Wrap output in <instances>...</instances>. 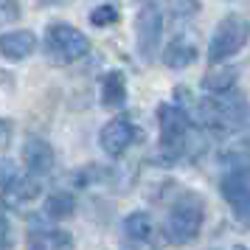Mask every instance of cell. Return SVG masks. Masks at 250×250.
I'll return each instance as SVG.
<instances>
[{
  "label": "cell",
  "instance_id": "obj_7",
  "mask_svg": "<svg viewBox=\"0 0 250 250\" xmlns=\"http://www.w3.org/2000/svg\"><path fill=\"white\" fill-rule=\"evenodd\" d=\"M138 138V129L132 126V121H126V118H113V121H107V124L102 126V135H99V141H102V149L110 155V158H118V155H124L126 149L135 144Z\"/></svg>",
  "mask_w": 250,
  "mask_h": 250
},
{
  "label": "cell",
  "instance_id": "obj_6",
  "mask_svg": "<svg viewBox=\"0 0 250 250\" xmlns=\"http://www.w3.org/2000/svg\"><path fill=\"white\" fill-rule=\"evenodd\" d=\"M219 191L225 197L228 208L233 211L236 222L245 230L250 228V174L248 171H228L222 183H219Z\"/></svg>",
  "mask_w": 250,
  "mask_h": 250
},
{
  "label": "cell",
  "instance_id": "obj_4",
  "mask_svg": "<svg viewBox=\"0 0 250 250\" xmlns=\"http://www.w3.org/2000/svg\"><path fill=\"white\" fill-rule=\"evenodd\" d=\"M248 37H250V25L245 17H239V14L222 17L214 37H211V45H208V62L219 68L225 59H230L248 45Z\"/></svg>",
  "mask_w": 250,
  "mask_h": 250
},
{
  "label": "cell",
  "instance_id": "obj_11",
  "mask_svg": "<svg viewBox=\"0 0 250 250\" xmlns=\"http://www.w3.org/2000/svg\"><path fill=\"white\" fill-rule=\"evenodd\" d=\"M37 51V34L34 31H9V34H0V57L9 59V62H20V59L31 57Z\"/></svg>",
  "mask_w": 250,
  "mask_h": 250
},
{
  "label": "cell",
  "instance_id": "obj_9",
  "mask_svg": "<svg viewBox=\"0 0 250 250\" xmlns=\"http://www.w3.org/2000/svg\"><path fill=\"white\" fill-rule=\"evenodd\" d=\"M194 59H197V37L188 34V31L174 34L169 42H166V48H163V65L171 68V70L188 68Z\"/></svg>",
  "mask_w": 250,
  "mask_h": 250
},
{
  "label": "cell",
  "instance_id": "obj_23",
  "mask_svg": "<svg viewBox=\"0 0 250 250\" xmlns=\"http://www.w3.org/2000/svg\"><path fill=\"white\" fill-rule=\"evenodd\" d=\"M233 250H250V248H245V245H236V248H233Z\"/></svg>",
  "mask_w": 250,
  "mask_h": 250
},
{
  "label": "cell",
  "instance_id": "obj_16",
  "mask_svg": "<svg viewBox=\"0 0 250 250\" xmlns=\"http://www.w3.org/2000/svg\"><path fill=\"white\" fill-rule=\"evenodd\" d=\"M73 211H76V197H73V194L57 191V194L48 197V203H45V214L48 216H54V219H68Z\"/></svg>",
  "mask_w": 250,
  "mask_h": 250
},
{
  "label": "cell",
  "instance_id": "obj_10",
  "mask_svg": "<svg viewBox=\"0 0 250 250\" xmlns=\"http://www.w3.org/2000/svg\"><path fill=\"white\" fill-rule=\"evenodd\" d=\"M23 158H25V166L31 174H48L57 163V155H54V146L48 144L45 138L40 135H28L23 144Z\"/></svg>",
  "mask_w": 250,
  "mask_h": 250
},
{
  "label": "cell",
  "instance_id": "obj_1",
  "mask_svg": "<svg viewBox=\"0 0 250 250\" xmlns=\"http://www.w3.org/2000/svg\"><path fill=\"white\" fill-rule=\"evenodd\" d=\"M197 113H200L203 126L208 132H214V135H228V132L250 124V107L245 102V96L236 90L208 96L205 102H200Z\"/></svg>",
  "mask_w": 250,
  "mask_h": 250
},
{
  "label": "cell",
  "instance_id": "obj_17",
  "mask_svg": "<svg viewBox=\"0 0 250 250\" xmlns=\"http://www.w3.org/2000/svg\"><path fill=\"white\" fill-rule=\"evenodd\" d=\"M90 23H93V25H99V28L118 23V9H115V6H110V3H104V6H96V9L90 12Z\"/></svg>",
  "mask_w": 250,
  "mask_h": 250
},
{
  "label": "cell",
  "instance_id": "obj_3",
  "mask_svg": "<svg viewBox=\"0 0 250 250\" xmlns=\"http://www.w3.org/2000/svg\"><path fill=\"white\" fill-rule=\"evenodd\" d=\"M45 57L54 65H73L90 51V40L84 31L68 23H54L45 28Z\"/></svg>",
  "mask_w": 250,
  "mask_h": 250
},
{
  "label": "cell",
  "instance_id": "obj_22",
  "mask_svg": "<svg viewBox=\"0 0 250 250\" xmlns=\"http://www.w3.org/2000/svg\"><path fill=\"white\" fill-rule=\"evenodd\" d=\"M166 12H171V14H191V12H197V6H194V3H188V6L180 3V6H169Z\"/></svg>",
  "mask_w": 250,
  "mask_h": 250
},
{
  "label": "cell",
  "instance_id": "obj_12",
  "mask_svg": "<svg viewBox=\"0 0 250 250\" xmlns=\"http://www.w3.org/2000/svg\"><path fill=\"white\" fill-rule=\"evenodd\" d=\"M28 250H73V236L59 228H34L25 236Z\"/></svg>",
  "mask_w": 250,
  "mask_h": 250
},
{
  "label": "cell",
  "instance_id": "obj_18",
  "mask_svg": "<svg viewBox=\"0 0 250 250\" xmlns=\"http://www.w3.org/2000/svg\"><path fill=\"white\" fill-rule=\"evenodd\" d=\"M14 177H20V171H17V163L9 158H0V188H6Z\"/></svg>",
  "mask_w": 250,
  "mask_h": 250
},
{
  "label": "cell",
  "instance_id": "obj_19",
  "mask_svg": "<svg viewBox=\"0 0 250 250\" xmlns=\"http://www.w3.org/2000/svg\"><path fill=\"white\" fill-rule=\"evenodd\" d=\"M17 14H20V9H17L14 3H6V0H0V23L17 20Z\"/></svg>",
  "mask_w": 250,
  "mask_h": 250
},
{
  "label": "cell",
  "instance_id": "obj_8",
  "mask_svg": "<svg viewBox=\"0 0 250 250\" xmlns=\"http://www.w3.org/2000/svg\"><path fill=\"white\" fill-rule=\"evenodd\" d=\"M40 194H42L40 180H34V177H14L6 188H0V203H3V208L20 211L25 205L37 203Z\"/></svg>",
  "mask_w": 250,
  "mask_h": 250
},
{
  "label": "cell",
  "instance_id": "obj_14",
  "mask_svg": "<svg viewBox=\"0 0 250 250\" xmlns=\"http://www.w3.org/2000/svg\"><path fill=\"white\" fill-rule=\"evenodd\" d=\"M102 102L107 107H121L126 102V79L121 70H110L102 82Z\"/></svg>",
  "mask_w": 250,
  "mask_h": 250
},
{
  "label": "cell",
  "instance_id": "obj_13",
  "mask_svg": "<svg viewBox=\"0 0 250 250\" xmlns=\"http://www.w3.org/2000/svg\"><path fill=\"white\" fill-rule=\"evenodd\" d=\"M239 79V70L236 68H211L208 73L203 76V90L208 96H219V93H228L233 90V84Z\"/></svg>",
  "mask_w": 250,
  "mask_h": 250
},
{
  "label": "cell",
  "instance_id": "obj_2",
  "mask_svg": "<svg viewBox=\"0 0 250 250\" xmlns=\"http://www.w3.org/2000/svg\"><path fill=\"white\" fill-rule=\"evenodd\" d=\"M203 222H205L203 197L194 191H186L171 203L166 222H163V236L171 245H188V242H194L200 236Z\"/></svg>",
  "mask_w": 250,
  "mask_h": 250
},
{
  "label": "cell",
  "instance_id": "obj_5",
  "mask_svg": "<svg viewBox=\"0 0 250 250\" xmlns=\"http://www.w3.org/2000/svg\"><path fill=\"white\" fill-rule=\"evenodd\" d=\"M135 37H138V54L144 62H152L158 57L160 40H163V9L158 3H146L138 12L135 23Z\"/></svg>",
  "mask_w": 250,
  "mask_h": 250
},
{
  "label": "cell",
  "instance_id": "obj_21",
  "mask_svg": "<svg viewBox=\"0 0 250 250\" xmlns=\"http://www.w3.org/2000/svg\"><path fill=\"white\" fill-rule=\"evenodd\" d=\"M9 141H12V124L0 118V149L9 146Z\"/></svg>",
  "mask_w": 250,
  "mask_h": 250
},
{
  "label": "cell",
  "instance_id": "obj_15",
  "mask_svg": "<svg viewBox=\"0 0 250 250\" xmlns=\"http://www.w3.org/2000/svg\"><path fill=\"white\" fill-rule=\"evenodd\" d=\"M126 239L132 242H146L152 236V216L146 211H132V214L124 216V225H121Z\"/></svg>",
  "mask_w": 250,
  "mask_h": 250
},
{
  "label": "cell",
  "instance_id": "obj_20",
  "mask_svg": "<svg viewBox=\"0 0 250 250\" xmlns=\"http://www.w3.org/2000/svg\"><path fill=\"white\" fill-rule=\"evenodd\" d=\"M9 242H12V230H9V222H6V216L0 214V250L9 248Z\"/></svg>",
  "mask_w": 250,
  "mask_h": 250
}]
</instances>
